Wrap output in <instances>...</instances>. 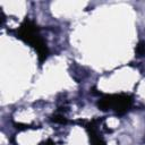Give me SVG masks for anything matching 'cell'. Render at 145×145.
<instances>
[{
    "label": "cell",
    "mask_w": 145,
    "mask_h": 145,
    "mask_svg": "<svg viewBox=\"0 0 145 145\" xmlns=\"http://www.w3.org/2000/svg\"><path fill=\"white\" fill-rule=\"evenodd\" d=\"M137 52L140 53V55H144L145 53V43L144 42L140 43V45L137 47Z\"/></svg>",
    "instance_id": "cell-1"
}]
</instances>
